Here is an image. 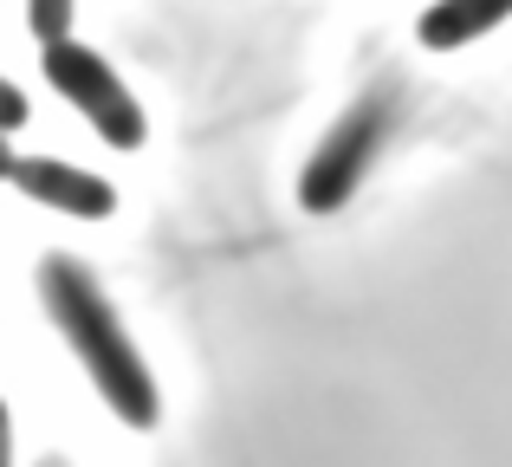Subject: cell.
Returning a JSON list of instances; mask_svg holds the SVG:
<instances>
[{
    "mask_svg": "<svg viewBox=\"0 0 512 467\" xmlns=\"http://www.w3.org/2000/svg\"><path fill=\"white\" fill-rule=\"evenodd\" d=\"M389 98L396 91H376V98H363L357 111H344L338 117V130H331L325 143H318V156L305 163V182H299V202L305 208H338L350 189H357V176L370 169V156H376V143H383V130H389Z\"/></svg>",
    "mask_w": 512,
    "mask_h": 467,
    "instance_id": "3957f363",
    "label": "cell"
},
{
    "mask_svg": "<svg viewBox=\"0 0 512 467\" xmlns=\"http://www.w3.org/2000/svg\"><path fill=\"white\" fill-rule=\"evenodd\" d=\"M500 20H512V0H435L415 33H422L428 52H454V46H467V39L493 33Z\"/></svg>",
    "mask_w": 512,
    "mask_h": 467,
    "instance_id": "5b68a950",
    "label": "cell"
},
{
    "mask_svg": "<svg viewBox=\"0 0 512 467\" xmlns=\"http://www.w3.org/2000/svg\"><path fill=\"white\" fill-rule=\"evenodd\" d=\"M0 176H13V150H7V130H0Z\"/></svg>",
    "mask_w": 512,
    "mask_h": 467,
    "instance_id": "9c48e42d",
    "label": "cell"
},
{
    "mask_svg": "<svg viewBox=\"0 0 512 467\" xmlns=\"http://www.w3.org/2000/svg\"><path fill=\"white\" fill-rule=\"evenodd\" d=\"M39 65H46L52 91H59V98L72 104V111L85 117V124L98 130L111 150H137V143H143V111H137V98H130L124 78H117L91 46H78L72 33H65V39H46V46H39Z\"/></svg>",
    "mask_w": 512,
    "mask_h": 467,
    "instance_id": "7a4b0ae2",
    "label": "cell"
},
{
    "mask_svg": "<svg viewBox=\"0 0 512 467\" xmlns=\"http://www.w3.org/2000/svg\"><path fill=\"white\" fill-rule=\"evenodd\" d=\"M39 292H46L52 325H59V331H65V344L78 351L85 377L98 383V396L117 409V422H130V429H156L163 403H156L150 364H143V351L130 344L124 318L111 312V299L98 292V279H91L78 260L52 253V260L39 266Z\"/></svg>",
    "mask_w": 512,
    "mask_h": 467,
    "instance_id": "6da1fadb",
    "label": "cell"
},
{
    "mask_svg": "<svg viewBox=\"0 0 512 467\" xmlns=\"http://www.w3.org/2000/svg\"><path fill=\"white\" fill-rule=\"evenodd\" d=\"M7 182H20V195L59 208V215H78V221H104L117 208L111 182L85 176V169H72V163H59V156H13V176Z\"/></svg>",
    "mask_w": 512,
    "mask_h": 467,
    "instance_id": "277c9868",
    "label": "cell"
},
{
    "mask_svg": "<svg viewBox=\"0 0 512 467\" xmlns=\"http://www.w3.org/2000/svg\"><path fill=\"white\" fill-rule=\"evenodd\" d=\"M0 467H13V422H7V403H0Z\"/></svg>",
    "mask_w": 512,
    "mask_h": 467,
    "instance_id": "ba28073f",
    "label": "cell"
},
{
    "mask_svg": "<svg viewBox=\"0 0 512 467\" xmlns=\"http://www.w3.org/2000/svg\"><path fill=\"white\" fill-rule=\"evenodd\" d=\"M20 124H26V98H20V85L0 78V130H20Z\"/></svg>",
    "mask_w": 512,
    "mask_h": 467,
    "instance_id": "52a82bcc",
    "label": "cell"
},
{
    "mask_svg": "<svg viewBox=\"0 0 512 467\" xmlns=\"http://www.w3.org/2000/svg\"><path fill=\"white\" fill-rule=\"evenodd\" d=\"M26 26H33L39 46H46V39H65L72 33V0H26Z\"/></svg>",
    "mask_w": 512,
    "mask_h": 467,
    "instance_id": "8992f818",
    "label": "cell"
}]
</instances>
